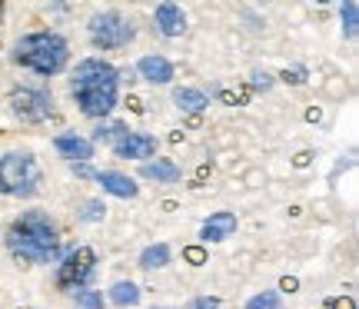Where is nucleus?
<instances>
[{"mask_svg": "<svg viewBox=\"0 0 359 309\" xmlns=\"http://www.w3.org/2000/svg\"><path fill=\"white\" fill-rule=\"evenodd\" d=\"M40 183V170L34 156L7 153L0 156V193L7 196H34Z\"/></svg>", "mask_w": 359, "mask_h": 309, "instance_id": "obj_4", "label": "nucleus"}, {"mask_svg": "<svg viewBox=\"0 0 359 309\" xmlns=\"http://www.w3.org/2000/svg\"><path fill=\"white\" fill-rule=\"evenodd\" d=\"M11 107H13V114L20 116V120H27V123H40V120H47V116H50L53 100H50V93L34 90V87H24V90H13Z\"/></svg>", "mask_w": 359, "mask_h": 309, "instance_id": "obj_7", "label": "nucleus"}, {"mask_svg": "<svg viewBox=\"0 0 359 309\" xmlns=\"http://www.w3.org/2000/svg\"><path fill=\"white\" fill-rule=\"evenodd\" d=\"M173 100L180 103V110H190V114L206 110V97L200 90H177V97H173Z\"/></svg>", "mask_w": 359, "mask_h": 309, "instance_id": "obj_15", "label": "nucleus"}, {"mask_svg": "<svg viewBox=\"0 0 359 309\" xmlns=\"http://www.w3.org/2000/svg\"><path fill=\"white\" fill-rule=\"evenodd\" d=\"M70 90L87 116H107L116 103V70L107 60H83L74 74Z\"/></svg>", "mask_w": 359, "mask_h": 309, "instance_id": "obj_2", "label": "nucleus"}, {"mask_svg": "<svg viewBox=\"0 0 359 309\" xmlns=\"http://www.w3.org/2000/svg\"><path fill=\"white\" fill-rule=\"evenodd\" d=\"M13 57H17V64L30 67L43 77H53L67 64V40L60 34H30L13 47Z\"/></svg>", "mask_w": 359, "mask_h": 309, "instance_id": "obj_3", "label": "nucleus"}, {"mask_svg": "<svg viewBox=\"0 0 359 309\" xmlns=\"http://www.w3.org/2000/svg\"><path fill=\"white\" fill-rule=\"evenodd\" d=\"M90 40L100 47V50H116V47H127L133 40V24H130L123 13L116 11H103L90 20Z\"/></svg>", "mask_w": 359, "mask_h": 309, "instance_id": "obj_5", "label": "nucleus"}, {"mask_svg": "<svg viewBox=\"0 0 359 309\" xmlns=\"http://www.w3.org/2000/svg\"><path fill=\"white\" fill-rule=\"evenodd\" d=\"M233 230H236V217L233 213H213L203 223V240L206 243H217V240H226Z\"/></svg>", "mask_w": 359, "mask_h": 309, "instance_id": "obj_10", "label": "nucleus"}, {"mask_svg": "<svg viewBox=\"0 0 359 309\" xmlns=\"http://www.w3.org/2000/svg\"><path fill=\"white\" fill-rule=\"evenodd\" d=\"M167 259H170V249L160 243V246H150V249H143L140 266H143V270H156V266H167Z\"/></svg>", "mask_w": 359, "mask_h": 309, "instance_id": "obj_16", "label": "nucleus"}, {"mask_svg": "<svg viewBox=\"0 0 359 309\" xmlns=\"http://www.w3.org/2000/svg\"><path fill=\"white\" fill-rule=\"evenodd\" d=\"M0 13H4V7H0Z\"/></svg>", "mask_w": 359, "mask_h": 309, "instance_id": "obj_24", "label": "nucleus"}, {"mask_svg": "<svg viewBox=\"0 0 359 309\" xmlns=\"http://www.w3.org/2000/svg\"><path fill=\"white\" fill-rule=\"evenodd\" d=\"M123 137H127V127H123V123H107V127H100L97 130V140H107V143H120L123 140Z\"/></svg>", "mask_w": 359, "mask_h": 309, "instance_id": "obj_18", "label": "nucleus"}, {"mask_svg": "<svg viewBox=\"0 0 359 309\" xmlns=\"http://www.w3.org/2000/svg\"><path fill=\"white\" fill-rule=\"evenodd\" d=\"M74 303H77V309H100L103 306V296H100V293H77V296H74Z\"/></svg>", "mask_w": 359, "mask_h": 309, "instance_id": "obj_20", "label": "nucleus"}, {"mask_svg": "<svg viewBox=\"0 0 359 309\" xmlns=\"http://www.w3.org/2000/svg\"><path fill=\"white\" fill-rule=\"evenodd\" d=\"M110 299H114L116 306H133V303L140 299V293H137L133 283H116L114 289H110Z\"/></svg>", "mask_w": 359, "mask_h": 309, "instance_id": "obj_17", "label": "nucleus"}, {"mask_svg": "<svg viewBox=\"0 0 359 309\" xmlns=\"http://www.w3.org/2000/svg\"><path fill=\"white\" fill-rule=\"evenodd\" d=\"M114 150L123 160H147V156L156 153V140L147 133H127L120 143H114Z\"/></svg>", "mask_w": 359, "mask_h": 309, "instance_id": "obj_8", "label": "nucleus"}, {"mask_svg": "<svg viewBox=\"0 0 359 309\" xmlns=\"http://www.w3.org/2000/svg\"><path fill=\"white\" fill-rule=\"evenodd\" d=\"M7 246L20 263H47L57 253V226L47 213L30 210L20 219H13V226L7 230Z\"/></svg>", "mask_w": 359, "mask_h": 309, "instance_id": "obj_1", "label": "nucleus"}, {"mask_svg": "<svg viewBox=\"0 0 359 309\" xmlns=\"http://www.w3.org/2000/svg\"><path fill=\"white\" fill-rule=\"evenodd\" d=\"M343 24H346V34L353 37L356 34V4H343Z\"/></svg>", "mask_w": 359, "mask_h": 309, "instance_id": "obj_21", "label": "nucleus"}, {"mask_svg": "<svg viewBox=\"0 0 359 309\" xmlns=\"http://www.w3.org/2000/svg\"><path fill=\"white\" fill-rule=\"evenodd\" d=\"M93 266H97L93 249L80 246V249H74V253L64 259V266H60V273H57V283L64 286V289H77L80 293V286L93 276Z\"/></svg>", "mask_w": 359, "mask_h": 309, "instance_id": "obj_6", "label": "nucleus"}, {"mask_svg": "<svg viewBox=\"0 0 359 309\" xmlns=\"http://www.w3.org/2000/svg\"><path fill=\"white\" fill-rule=\"evenodd\" d=\"M140 74H143V80H150V83H170V80H173V64L163 60V57H143Z\"/></svg>", "mask_w": 359, "mask_h": 309, "instance_id": "obj_11", "label": "nucleus"}, {"mask_svg": "<svg viewBox=\"0 0 359 309\" xmlns=\"http://www.w3.org/2000/svg\"><path fill=\"white\" fill-rule=\"evenodd\" d=\"M57 150L70 160H90L93 156V143L80 140V137H57Z\"/></svg>", "mask_w": 359, "mask_h": 309, "instance_id": "obj_13", "label": "nucleus"}, {"mask_svg": "<svg viewBox=\"0 0 359 309\" xmlns=\"http://www.w3.org/2000/svg\"><path fill=\"white\" fill-rule=\"evenodd\" d=\"M143 177L147 180H163V183H173L180 180V170L167 160H156V163H143Z\"/></svg>", "mask_w": 359, "mask_h": 309, "instance_id": "obj_14", "label": "nucleus"}, {"mask_svg": "<svg viewBox=\"0 0 359 309\" xmlns=\"http://www.w3.org/2000/svg\"><path fill=\"white\" fill-rule=\"evenodd\" d=\"M280 306V296L276 293H263V296H253L246 303V309H276Z\"/></svg>", "mask_w": 359, "mask_h": 309, "instance_id": "obj_19", "label": "nucleus"}, {"mask_svg": "<svg viewBox=\"0 0 359 309\" xmlns=\"http://www.w3.org/2000/svg\"><path fill=\"white\" fill-rule=\"evenodd\" d=\"M183 256L190 259V263H203V259H206V253H203V249H200V246H190V249H187Z\"/></svg>", "mask_w": 359, "mask_h": 309, "instance_id": "obj_23", "label": "nucleus"}, {"mask_svg": "<svg viewBox=\"0 0 359 309\" xmlns=\"http://www.w3.org/2000/svg\"><path fill=\"white\" fill-rule=\"evenodd\" d=\"M156 27H160V34H167V37H177L187 30V17L180 11L177 4H160L156 7Z\"/></svg>", "mask_w": 359, "mask_h": 309, "instance_id": "obj_9", "label": "nucleus"}, {"mask_svg": "<svg viewBox=\"0 0 359 309\" xmlns=\"http://www.w3.org/2000/svg\"><path fill=\"white\" fill-rule=\"evenodd\" d=\"M217 306H219V299H213V296L193 299V303H190V309H217Z\"/></svg>", "mask_w": 359, "mask_h": 309, "instance_id": "obj_22", "label": "nucleus"}, {"mask_svg": "<svg viewBox=\"0 0 359 309\" xmlns=\"http://www.w3.org/2000/svg\"><path fill=\"white\" fill-rule=\"evenodd\" d=\"M97 180L103 183V190L107 193H114V196H137V183L130 180V177H123V173H100Z\"/></svg>", "mask_w": 359, "mask_h": 309, "instance_id": "obj_12", "label": "nucleus"}]
</instances>
